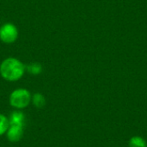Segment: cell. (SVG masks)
I'll return each mask as SVG.
<instances>
[{"label": "cell", "mask_w": 147, "mask_h": 147, "mask_svg": "<svg viewBox=\"0 0 147 147\" xmlns=\"http://www.w3.org/2000/svg\"><path fill=\"white\" fill-rule=\"evenodd\" d=\"M25 65L18 59L9 57L2 61L0 65L1 77L9 82L21 79L25 72Z\"/></svg>", "instance_id": "obj_1"}, {"label": "cell", "mask_w": 147, "mask_h": 147, "mask_svg": "<svg viewBox=\"0 0 147 147\" xmlns=\"http://www.w3.org/2000/svg\"><path fill=\"white\" fill-rule=\"evenodd\" d=\"M32 96L27 89L20 88L13 90L9 95V104L16 109H22L28 107L31 102Z\"/></svg>", "instance_id": "obj_2"}, {"label": "cell", "mask_w": 147, "mask_h": 147, "mask_svg": "<svg viewBox=\"0 0 147 147\" xmlns=\"http://www.w3.org/2000/svg\"><path fill=\"white\" fill-rule=\"evenodd\" d=\"M18 38V29L16 25L10 22L3 24L0 27V40L5 44H12Z\"/></svg>", "instance_id": "obj_3"}, {"label": "cell", "mask_w": 147, "mask_h": 147, "mask_svg": "<svg viewBox=\"0 0 147 147\" xmlns=\"http://www.w3.org/2000/svg\"><path fill=\"white\" fill-rule=\"evenodd\" d=\"M23 126L20 125H9L7 132L6 136L9 141L10 142H18L23 136Z\"/></svg>", "instance_id": "obj_4"}, {"label": "cell", "mask_w": 147, "mask_h": 147, "mask_svg": "<svg viewBox=\"0 0 147 147\" xmlns=\"http://www.w3.org/2000/svg\"><path fill=\"white\" fill-rule=\"evenodd\" d=\"M24 120H25V116L23 115V113L22 111L16 110L13 111L9 118V125H20V126H23L24 123Z\"/></svg>", "instance_id": "obj_5"}, {"label": "cell", "mask_w": 147, "mask_h": 147, "mask_svg": "<svg viewBox=\"0 0 147 147\" xmlns=\"http://www.w3.org/2000/svg\"><path fill=\"white\" fill-rule=\"evenodd\" d=\"M31 102H33L34 106H35L37 109H42L46 105V98L41 93H35L34 96H32Z\"/></svg>", "instance_id": "obj_6"}, {"label": "cell", "mask_w": 147, "mask_h": 147, "mask_svg": "<svg viewBox=\"0 0 147 147\" xmlns=\"http://www.w3.org/2000/svg\"><path fill=\"white\" fill-rule=\"evenodd\" d=\"M25 70L31 75L36 76L42 72V65L40 63L33 62L28 64V65H25Z\"/></svg>", "instance_id": "obj_7"}, {"label": "cell", "mask_w": 147, "mask_h": 147, "mask_svg": "<svg viewBox=\"0 0 147 147\" xmlns=\"http://www.w3.org/2000/svg\"><path fill=\"white\" fill-rule=\"evenodd\" d=\"M9 127V118H7V116L4 115L0 114V136L6 134Z\"/></svg>", "instance_id": "obj_8"}, {"label": "cell", "mask_w": 147, "mask_h": 147, "mask_svg": "<svg viewBox=\"0 0 147 147\" xmlns=\"http://www.w3.org/2000/svg\"><path fill=\"white\" fill-rule=\"evenodd\" d=\"M131 147H146V143L140 138H134L131 141Z\"/></svg>", "instance_id": "obj_9"}]
</instances>
